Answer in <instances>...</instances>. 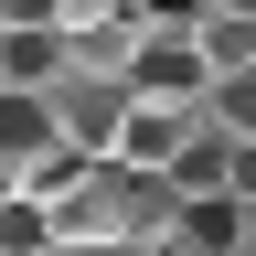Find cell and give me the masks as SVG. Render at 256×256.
<instances>
[{"label":"cell","instance_id":"6da1fadb","mask_svg":"<svg viewBox=\"0 0 256 256\" xmlns=\"http://www.w3.org/2000/svg\"><path fill=\"white\" fill-rule=\"evenodd\" d=\"M192 11H150V32H139V54H128V96H139V107H203L214 96V75L203 64H192V32H182Z\"/></svg>","mask_w":256,"mask_h":256},{"label":"cell","instance_id":"ba28073f","mask_svg":"<svg viewBox=\"0 0 256 256\" xmlns=\"http://www.w3.org/2000/svg\"><path fill=\"white\" fill-rule=\"evenodd\" d=\"M0 203H11V171H0Z\"/></svg>","mask_w":256,"mask_h":256},{"label":"cell","instance_id":"8992f818","mask_svg":"<svg viewBox=\"0 0 256 256\" xmlns=\"http://www.w3.org/2000/svg\"><path fill=\"white\" fill-rule=\"evenodd\" d=\"M224 256H256V203H224Z\"/></svg>","mask_w":256,"mask_h":256},{"label":"cell","instance_id":"277c9868","mask_svg":"<svg viewBox=\"0 0 256 256\" xmlns=\"http://www.w3.org/2000/svg\"><path fill=\"white\" fill-rule=\"evenodd\" d=\"M43 150H54L43 96H0V171H22V160H43Z\"/></svg>","mask_w":256,"mask_h":256},{"label":"cell","instance_id":"7a4b0ae2","mask_svg":"<svg viewBox=\"0 0 256 256\" xmlns=\"http://www.w3.org/2000/svg\"><path fill=\"white\" fill-rule=\"evenodd\" d=\"M43 118H54V150L107 160V150H118V128H128V86H107V75H64V86L43 96Z\"/></svg>","mask_w":256,"mask_h":256},{"label":"cell","instance_id":"52a82bcc","mask_svg":"<svg viewBox=\"0 0 256 256\" xmlns=\"http://www.w3.org/2000/svg\"><path fill=\"white\" fill-rule=\"evenodd\" d=\"M224 203H256V150H235V171H224Z\"/></svg>","mask_w":256,"mask_h":256},{"label":"cell","instance_id":"5b68a950","mask_svg":"<svg viewBox=\"0 0 256 256\" xmlns=\"http://www.w3.org/2000/svg\"><path fill=\"white\" fill-rule=\"evenodd\" d=\"M203 118H214L235 150H256V75H224V86L203 96Z\"/></svg>","mask_w":256,"mask_h":256},{"label":"cell","instance_id":"3957f363","mask_svg":"<svg viewBox=\"0 0 256 256\" xmlns=\"http://www.w3.org/2000/svg\"><path fill=\"white\" fill-rule=\"evenodd\" d=\"M182 32H192V64H203L214 86L224 75H256V11H246V0H203Z\"/></svg>","mask_w":256,"mask_h":256}]
</instances>
